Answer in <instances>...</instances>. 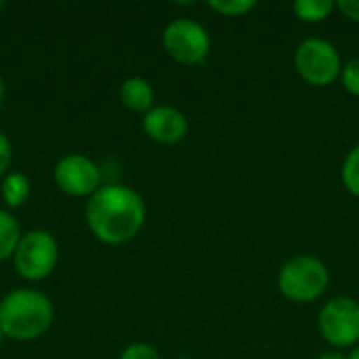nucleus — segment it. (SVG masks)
<instances>
[{
  "mask_svg": "<svg viewBox=\"0 0 359 359\" xmlns=\"http://www.w3.org/2000/svg\"><path fill=\"white\" fill-rule=\"evenodd\" d=\"M2 6H4V2H2V0H0V8H2Z\"/></svg>",
  "mask_w": 359,
  "mask_h": 359,
  "instance_id": "24",
  "label": "nucleus"
},
{
  "mask_svg": "<svg viewBox=\"0 0 359 359\" xmlns=\"http://www.w3.org/2000/svg\"><path fill=\"white\" fill-rule=\"evenodd\" d=\"M162 46L177 63L202 65L210 55V34L200 21L179 17L164 27Z\"/></svg>",
  "mask_w": 359,
  "mask_h": 359,
  "instance_id": "7",
  "label": "nucleus"
},
{
  "mask_svg": "<svg viewBox=\"0 0 359 359\" xmlns=\"http://www.w3.org/2000/svg\"><path fill=\"white\" fill-rule=\"evenodd\" d=\"M337 11H341L349 21L359 23V0H337Z\"/></svg>",
  "mask_w": 359,
  "mask_h": 359,
  "instance_id": "19",
  "label": "nucleus"
},
{
  "mask_svg": "<svg viewBox=\"0 0 359 359\" xmlns=\"http://www.w3.org/2000/svg\"><path fill=\"white\" fill-rule=\"evenodd\" d=\"M21 229L15 217L0 208V261H6L15 255V248L21 240Z\"/></svg>",
  "mask_w": 359,
  "mask_h": 359,
  "instance_id": "13",
  "label": "nucleus"
},
{
  "mask_svg": "<svg viewBox=\"0 0 359 359\" xmlns=\"http://www.w3.org/2000/svg\"><path fill=\"white\" fill-rule=\"evenodd\" d=\"M349 359H359V345L358 347H353V349L349 351Z\"/></svg>",
  "mask_w": 359,
  "mask_h": 359,
  "instance_id": "22",
  "label": "nucleus"
},
{
  "mask_svg": "<svg viewBox=\"0 0 359 359\" xmlns=\"http://www.w3.org/2000/svg\"><path fill=\"white\" fill-rule=\"evenodd\" d=\"M337 11V0H297L292 13L303 23H322Z\"/></svg>",
  "mask_w": 359,
  "mask_h": 359,
  "instance_id": "12",
  "label": "nucleus"
},
{
  "mask_svg": "<svg viewBox=\"0 0 359 359\" xmlns=\"http://www.w3.org/2000/svg\"><path fill=\"white\" fill-rule=\"evenodd\" d=\"M208 8L219 13L221 17H246L257 8L255 0H210Z\"/></svg>",
  "mask_w": 359,
  "mask_h": 359,
  "instance_id": "15",
  "label": "nucleus"
},
{
  "mask_svg": "<svg viewBox=\"0 0 359 359\" xmlns=\"http://www.w3.org/2000/svg\"><path fill=\"white\" fill-rule=\"evenodd\" d=\"M341 82H343V88H345L349 95L359 97V57L349 59V61L343 65Z\"/></svg>",
  "mask_w": 359,
  "mask_h": 359,
  "instance_id": "16",
  "label": "nucleus"
},
{
  "mask_svg": "<svg viewBox=\"0 0 359 359\" xmlns=\"http://www.w3.org/2000/svg\"><path fill=\"white\" fill-rule=\"evenodd\" d=\"M4 95H6V88H4V80L0 78V107H2V103H4Z\"/></svg>",
  "mask_w": 359,
  "mask_h": 359,
  "instance_id": "21",
  "label": "nucleus"
},
{
  "mask_svg": "<svg viewBox=\"0 0 359 359\" xmlns=\"http://www.w3.org/2000/svg\"><path fill=\"white\" fill-rule=\"evenodd\" d=\"M330 286L328 265L313 255H297L288 259L278 271L280 294L294 305H309L320 301Z\"/></svg>",
  "mask_w": 359,
  "mask_h": 359,
  "instance_id": "3",
  "label": "nucleus"
},
{
  "mask_svg": "<svg viewBox=\"0 0 359 359\" xmlns=\"http://www.w3.org/2000/svg\"><path fill=\"white\" fill-rule=\"evenodd\" d=\"M11 162H13V145L8 141V137L0 130V177L6 175Z\"/></svg>",
  "mask_w": 359,
  "mask_h": 359,
  "instance_id": "18",
  "label": "nucleus"
},
{
  "mask_svg": "<svg viewBox=\"0 0 359 359\" xmlns=\"http://www.w3.org/2000/svg\"><path fill=\"white\" fill-rule=\"evenodd\" d=\"M341 179H343L345 189L351 196L359 198V143L347 151L343 166H341Z\"/></svg>",
  "mask_w": 359,
  "mask_h": 359,
  "instance_id": "14",
  "label": "nucleus"
},
{
  "mask_svg": "<svg viewBox=\"0 0 359 359\" xmlns=\"http://www.w3.org/2000/svg\"><path fill=\"white\" fill-rule=\"evenodd\" d=\"M55 320L50 299L34 288H15L0 301V330L11 341H34Z\"/></svg>",
  "mask_w": 359,
  "mask_h": 359,
  "instance_id": "2",
  "label": "nucleus"
},
{
  "mask_svg": "<svg viewBox=\"0 0 359 359\" xmlns=\"http://www.w3.org/2000/svg\"><path fill=\"white\" fill-rule=\"evenodd\" d=\"M59 261V244L46 229H34L21 236L13 263L17 273L27 282H40L48 278Z\"/></svg>",
  "mask_w": 359,
  "mask_h": 359,
  "instance_id": "6",
  "label": "nucleus"
},
{
  "mask_svg": "<svg viewBox=\"0 0 359 359\" xmlns=\"http://www.w3.org/2000/svg\"><path fill=\"white\" fill-rule=\"evenodd\" d=\"M343 65L339 48L326 38H305L294 50L297 74L316 88H324L341 80Z\"/></svg>",
  "mask_w": 359,
  "mask_h": 359,
  "instance_id": "4",
  "label": "nucleus"
},
{
  "mask_svg": "<svg viewBox=\"0 0 359 359\" xmlns=\"http://www.w3.org/2000/svg\"><path fill=\"white\" fill-rule=\"evenodd\" d=\"M86 225L93 236L109 246L130 242L145 225L147 208L143 198L120 183L101 185L86 202Z\"/></svg>",
  "mask_w": 359,
  "mask_h": 359,
  "instance_id": "1",
  "label": "nucleus"
},
{
  "mask_svg": "<svg viewBox=\"0 0 359 359\" xmlns=\"http://www.w3.org/2000/svg\"><path fill=\"white\" fill-rule=\"evenodd\" d=\"M177 359H191V358H177Z\"/></svg>",
  "mask_w": 359,
  "mask_h": 359,
  "instance_id": "25",
  "label": "nucleus"
},
{
  "mask_svg": "<svg viewBox=\"0 0 359 359\" xmlns=\"http://www.w3.org/2000/svg\"><path fill=\"white\" fill-rule=\"evenodd\" d=\"M320 337L332 349H353L359 345V301L353 297H332L318 313Z\"/></svg>",
  "mask_w": 359,
  "mask_h": 359,
  "instance_id": "5",
  "label": "nucleus"
},
{
  "mask_svg": "<svg viewBox=\"0 0 359 359\" xmlns=\"http://www.w3.org/2000/svg\"><path fill=\"white\" fill-rule=\"evenodd\" d=\"M53 177L57 187L74 198H84V196L90 198L101 187L99 166L82 154H67L59 158Z\"/></svg>",
  "mask_w": 359,
  "mask_h": 359,
  "instance_id": "8",
  "label": "nucleus"
},
{
  "mask_svg": "<svg viewBox=\"0 0 359 359\" xmlns=\"http://www.w3.org/2000/svg\"><path fill=\"white\" fill-rule=\"evenodd\" d=\"M2 339H4V334H2V330H0V345H2Z\"/></svg>",
  "mask_w": 359,
  "mask_h": 359,
  "instance_id": "23",
  "label": "nucleus"
},
{
  "mask_svg": "<svg viewBox=\"0 0 359 359\" xmlns=\"http://www.w3.org/2000/svg\"><path fill=\"white\" fill-rule=\"evenodd\" d=\"M29 191H32V185L23 172L13 170V172L4 175L2 185H0V194H2V200L6 202V206H11V208L23 206L29 198Z\"/></svg>",
  "mask_w": 359,
  "mask_h": 359,
  "instance_id": "11",
  "label": "nucleus"
},
{
  "mask_svg": "<svg viewBox=\"0 0 359 359\" xmlns=\"http://www.w3.org/2000/svg\"><path fill=\"white\" fill-rule=\"evenodd\" d=\"M120 101L124 107L137 114H147L154 107L156 93L147 78L143 76H130L120 84Z\"/></svg>",
  "mask_w": 359,
  "mask_h": 359,
  "instance_id": "10",
  "label": "nucleus"
},
{
  "mask_svg": "<svg viewBox=\"0 0 359 359\" xmlns=\"http://www.w3.org/2000/svg\"><path fill=\"white\" fill-rule=\"evenodd\" d=\"M118 359H160V353L149 343H133L120 353Z\"/></svg>",
  "mask_w": 359,
  "mask_h": 359,
  "instance_id": "17",
  "label": "nucleus"
},
{
  "mask_svg": "<svg viewBox=\"0 0 359 359\" xmlns=\"http://www.w3.org/2000/svg\"><path fill=\"white\" fill-rule=\"evenodd\" d=\"M141 128L151 141L162 145H175L185 139L189 130V122L179 107L154 105L147 114H143Z\"/></svg>",
  "mask_w": 359,
  "mask_h": 359,
  "instance_id": "9",
  "label": "nucleus"
},
{
  "mask_svg": "<svg viewBox=\"0 0 359 359\" xmlns=\"http://www.w3.org/2000/svg\"><path fill=\"white\" fill-rule=\"evenodd\" d=\"M318 359H349V353H343L339 349H328V351L320 353Z\"/></svg>",
  "mask_w": 359,
  "mask_h": 359,
  "instance_id": "20",
  "label": "nucleus"
}]
</instances>
